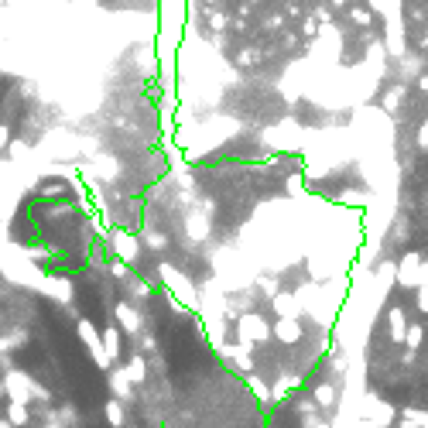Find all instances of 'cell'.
Here are the masks:
<instances>
[{
    "label": "cell",
    "mask_w": 428,
    "mask_h": 428,
    "mask_svg": "<svg viewBox=\"0 0 428 428\" xmlns=\"http://www.w3.org/2000/svg\"><path fill=\"white\" fill-rule=\"evenodd\" d=\"M158 274H162V284H165L171 302H178V305L188 309V312H199V288L192 284L188 274H182L178 267H171L168 260L158 264Z\"/></svg>",
    "instance_id": "cell-1"
},
{
    "label": "cell",
    "mask_w": 428,
    "mask_h": 428,
    "mask_svg": "<svg viewBox=\"0 0 428 428\" xmlns=\"http://www.w3.org/2000/svg\"><path fill=\"white\" fill-rule=\"evenodd\" d=\"M233 333H237V342H244V346H251V349L271 340V326H267V319H264L260 312H244V315H237V319H233Z\"/></svg>",
    "instance_id": "cell-2"
},
{
    "label": "cell",
    "mask_w": 428,
    "mask_h": 428,
    "mask_svg": "<svg viewBox=\"0 0 428 428\" xmlns=\"http://www.w3.org/2000/svg\"><path fill=\"white\" fill-rule=\"evenodd\" d=\"M106 244H110V257H117V260H124L130 267L141 260V240L134 233L120 230V226H110L106 230Z\"/></svg>",
    "instance_id": "cell-3"
},
{
    "label": "cell",
    "mask_w": 428,
    "mask_h": 428,
    "mask_svg": "<svg viewBox=\"0 0 428 428\" xmlns=\"http://www.w3.org/2000/svg\"><path fill=\"white\" fill-rule=\"evenodd\" d=\"M76 333H79V340H83V346L89 349V356H93V363L106 373L113 363H110V356H106V349H103V336H99V329L89 322V319H76Z\"/></svg>",
    "instance_id": "cell-4"
},
{
    "label": "cell",
    "mask_w": 428,
    "mask_h": 428,
    "mask_svg": "<svg viewBox=\"0 0 428 428\" xmlns=\"http://www.w3.org/2000/svg\"><path fill=\"white\" fill-rule=\"evenodd\" d=\"M394 415H398L394 405H387L377 394H367V411L360 418V428H391L394 425Z\"/></svg>",
    "instance_id": "cell-5"
},
{
    "label": "cell",
    "mask_w": 428,
    "mask_h": 428,
    "mask_svg": "<svg viewBox=\"0 0 428 428\" xmlns=\"http://www.w3.org/2000/svg\"><path fill=\"white\" fill-rule=\"evenodd\" d=\"M113 319H117V326H120V333L124 336H137L141 329H144V315H141V309L137 305H130V302H113Z\"/></svg>",
    "instance_id": "cell-6"
},
{
    "label": "cell",
    "mask_w": 428,
    "mask_h": 428,
    "mask_svg": "<svg viewBox=\"0 0 428 428\" xmlns=\"http://www.w3.org/2000/svg\"><path fill=\"white\" fill-rule=\"evenodd\" d=\"M422 257L418 251H405V257L394 264V281H398V288H405V291H415V284H418V264H422Z\"/></svg>",
    "instance_id": "cell-7"
},
{
    "label": "cell",
    "mask_w": 428,
    "mask_h": 428,
    "mask_svg": "<svg viewBox=\"0 0 428 428\" xmlns=\"http://www.w3.org/2000/svg\"><path fill=\"white\" fill-rule=\"evenodd\" d=\"M106 384H110V394L120 401V405H134V384H130V377L124 373V367H110L106 370Z\"/></svg>",
    "instance_id": "cell-8"
},
{
    "label": "cell",
    "mask_w": 428,
    "mask_h": 428,
    "mask_svg": "<svg viewBox=\"0 0 428 428\" xmlns=\"http://www.w3.org/2000/svg\"><path fill=\"white\" fill-rule=\"evenodd\" d=\"M271 336H278V340L284 342V346H295V342H302V322H298V315H284V319H278L274 326H271Z\"/></svg>",
    "instance_id": "cell-9"
},
{
    "label": "cell",
    "mask_w": 428,
    "mask_h": 428,
    "mask_svg": "<svg viewBox=\"0 0 428 428\" xmlns=\"http://www.w3.org/2000/svg\"><path fill=\"white\" fill-rule=\"evenodd\" d=\"M120 288H124V302H130V305H137V302H148L155 291H151V284L148 281H141L137 274H127L124 281H120Z\"/></svg>",
    "instance_id": "cell-10"
},
{
    "label": "cell",
    "mask_w": 428,
    "mask_h": 428,
    "mask_svg": "<svg viewBox=\"0 0 428 428\" xmlns=\"http://www.w3.org/2000/svg\"><path fill=\"white\" fill-rule=\"evenodd\" d=\"M391 428H428V408H398Z\"/></svg>",
    "instance_id": "cell-11"
},
{
    "label": "cell",
    "mask_w": 428,
    "mask_h": 428,
    "mask_svg": "<svg viewBox=\"0 0 428 428\" xmlns=\"http://www.w3.org/2000/svg\"><path fill=\"white\" fill-rule=\"evenodd\" d=\"M124 373L130 377V384H134V387L148 380V360H144V353H141V349H134V353H130V360L124 363Z\"/></svg>",
    "instance_id": "cell-12"
},
{
    "label": "cell",
    "mask_w": 428,
    "mask_h": 428,
    "mask_svg": "<svg viewBox=\"0 0 428 428\" xmlns=\"http://www.w3.org/2000/svg\"><path fill=\"white\" fill-rule=\"evenodd\" d=\"M387 329H391V342H405V329H408V319H405V309L401 305H391L387 309Z\"/></svg>",
    "instance_id": "cell-13"
},
{
    "label": "cell",
    "mask_w": 428,
    "mask_h": 428,
    "mask_svg": "<svg viewBox=\"0 0 428 428\" xmlns=\"http://www.w3.org/2000/svg\"><path fill=\"white\" fill-rule=\"evenodd\" d=\"M120 342H124V333H120V326H117V322H110V326L103 329V349H106L110 363H117V360H120Z\"/></svg>",
    "instance_id": "cell-14"
},
{
    "label": "cell",
    "mask_w": 428,
    "mask_h": 428,
    "mask_svg": "<svg viewBox=\"0 0 428 428\" xmlns=\"http://www.w3.org/2000/svg\"><path fill=\"white\" fill-rule=\"evenodd\" d=\"M185 226H188V237H192V240H206V237H209V216L199 213V209H192V213L185 216Z\"/></svg>",
    "instance_id": "cell-15"
},
{
    "label": "cell",
    "mask_w": 428,
    "mask_h": 428,
    "mask_svg": "<svg viewBox=\"0 0 428 428\" xmlns=\"http://www.w3.org/2000/svg\"><path fill=\"white\" fill-rule=\"evenodd\" d=\"M271 305H274L278 319H284V315H302V309H298V298H295L291 291H278V295L271 298Z\"/></svg>",
    "instance_id": "cell-16"
},
{
    "label": "cell",
    "mask_w": 428,
    "mask_h": 428,
    "mask_svg": "<svg viewBox=\"0 0 428 428\" xmlns=\"http://www.w3.org/2000/svg\"><path fill=\"white\" fill-rule=\"evenodd\" d=\"M312 401H315L322 411H329V408L336 405V384H333V380H322V384H315V391H312Z\"/></svg>",
    "instance_id": "cell-17"
},
{
    "label": "cell",
    "mask_w": 428,
    "mask_h": 428,
    "mask_svg": "<svg viewBox=\"0 0 428 428\" xmlns=\"http://www.w3.org/2000/svg\"><path fill=\"white\" fill-rule=\"evenodd\" d=\"M103 415H106V425L110 428H127V405H120L117 398L103 405Z\"/></svg>",
    "instance_id": "cell-18"
},
{
    "label": "cell",
    "mask_w": 428,
    "mask_h": 428,
    "mask_svg": "<svg viewBox=\"0 0 428 428\" xmlns=\"http://www.w3.org/2000/svg\"><path fill=\"white\" fill-rule=\"evenodd\" d=\"M93 168L99 171V178H106V182H113L120 175V165H117L113 155H93Z\"/></svg>",
    "instance_id": "cell-19"
},
{
    "label": "cell",
    "mask_w": 428,
    "mask_h": 428,
    "mask_svg": "<svg viewBox=\"0 0 428 428\" xmlns=\"http://www.w3.org/2000/svg\"><path fill=\"white\" fill-rule=\"evenodd\" d=\"M398 62H401V69H398V72H401V79H405V83H408V79H418V76H422V59H418V55L405 52V55H401Z\"/></svg>",
    "instance_id": "cell-20"
},
{
    "label": "cell",
    "mask_w": 428,
    "mask_h": 428,
    "mask_svg": "<svg viewBox=\"0 0 428 428\" xmlns=\"http://www.w3.org/2000/svg\"><path fill=\"white\" fill-rule=\"evenodd\" d=\"M7 422H10L14 428H24L28 422H31V408L21 405V401H10V405H7Z\"/></svg>",
    "instance_id": "cell-21"
},
{
    "label": "cell",
    "mask_w": 428,
    "mask_h": 428,
    "mask_svg": "<svg viewBox=\"0 0 428 428\" xmlns=\"http://www.w3.org/2000/svg\"><path fill=\"white\" fill-rule=\"evenodd\" d=\"M405 83H398V86H387L384 89V113H394L398 106H401V99H405Z\"/></svg>",
    "instance_id": "cell-22"
},
{
    "label": "cell",
    "mask_w": 428,
    "mask_h": 428,
    "mask_svg": "<svg viewBox=\"0 0 428 428\" xmlns=\"http://www.w3.org/2000/svg\"><path fill=\"white\" fill-rule=\"evenodd\" d=\"M298 384H302V377H298V373H295V377H291V373H284V377H281V380L271 387V401H281V398H288V391H291V387H298Z\"/></svg>",
    "instance_id": "cell-23"
},
{
    "label": "cell",
    "mask_w": 428,
    "mask_h": 428,
    "mask_svg": "<svg viewBox=\"0 0 428 428\" xmlns=\"http://www.w3.org/2000/svg\"><path fill=\"white\" fill-rule=\"evenodd\" d=\"M141 240H144L151 251H165V247H168V237H165L162 230H155V226H144V230H141Z\"/></svg>",
    "instance_id": "cell-24"
},
{
    "label": "cell",
    "mask_w": 428,
    "mask_h": 428,
    "mask_svg": "<svg viewBox=\"0 0 428 428\" xmlns=\"http://www.w3.org/2000/svg\"><path fill=\"white\" fill-rule=\"evenodd\" d=\"M422 342H425V326H418V322H411L408 329H405V349H422Z\"/></svg>",
    "instance_id": "cell-25"
},
{
    "label": "cell",
    "mask_w": 428,
    "mask_h": 428,
    "mask_svg": "<svg viewBox=\"0 0 428 428\" xmlns=\"http://www.w3.org/2000/svg\"><path fill=\"white\" fill-rule=\"evenodd\" d=\"M349 17H353L360 28H370V24H373V14H370V7H349Z\"/></svg>",
    "instance_id": "cell-26"
},
{
    "label": "cell",
    "mask_w": 428,
    "mask_h": 428,
    "mask_svg": "<svg viewBox=\"0 0 428 428\" xmlns=\"http://www.w3.org/2000/svg\"><path fill=\"white\" fill-rule=\"evenodd\" d=\"M66 192H69L66 182H45V185H41V195H45V199H59V195H66Z\"/></svg>",
    "instance_id": "cell-27"
},
{
    "label": "cell",
    "mask_w": 428,
    "mask_h": 428,
    "mask_svg": "<svg viewBox=\"0 0 428 428\" xmlns=\"http://www.w3.org/2000/svg\"><path fill=\"white\" fill-rule=\"evenodd\" d=\"M106 271L117 278V281H124L127 274H130V264H124V260H117V257H110V264H106Z\"/></svg>",
    "instance_id": "cell-28"
},
{
    "label": "cell",
    "mask_w": 428,
    "mask_h": 428,
    "mask_svg": "<svg viewBox=\"0 0 428 428\" xmlns=\"http://www.w3.org/2000/svg\"><path fill=\"white\" fill-rule=\"evenodd\" d=\"M415 309H418L422 315H428V281L415 288Z\"/></svg>",
    "instance_id": "cell-29"
},
{
    "label": "cell",
    "mask_w": 428,
    "mask_h": 428,
    "mask_svg": "<svg viewBox=\"0 0 428 428\" xmlns=\"http://www.w3.org/2000/svg\"><path fill=\"white\" fill-rule=\"evenodd\" d=\"M281 288H278V278L271 274V278H260V295H267V298H274Z\"/></svg>",
    "instance_id": "cell-30"
},
{
    "label": "cell",
    "mask_w": 428,
    "mask_h": 428,
    "mask_svg": "<svg viewBox=\"0 0 428 428\" xmlns=\"http://www.w3.org/2000/svg\"><path fill=\"white\" fill-rule=\"evenodd\" d=\"M251 387L257 391V398H260V401H271V387H267L260 377H251Z\"/></svg>",
    "instance_id": "cell-31"
},
{
    "label": "cell",
    "mask_w": 428,
    "mask_h": 428,
    "mask_svg": "<svg viewBox=\"0 0 428 428\" xmlns=\"http://www.w3.org/2000/svg\"><path fill=\"white\" fill-rule=\"evenodd\" d=\"M209 28L213 31H223L226 28V14L223 10H209Z\"/></svg>",
    "instance_id": "cell-32"
},
{
    "label": "cell",
    "mask_w": 428,
    "mask_h": 428,
    "mask_svg": "<svg viewBox=\"0 0 428 428\" xmlns=\"http://www.w3.org/2000/svg\"><path fill=\"white\" fill-rule=\"evenodd\" d=\"M257 59H260V52H257V48H251V52H240L237 66H251V62H257Z\"/></svg>",
    "instance_id": "cell-33"
},
{
    "label": "cell",
    "mask_w": 428,
    "mask_h": 428,
    "mask_svg": "<svg viewBox=\"0 0 428 428\" xmlns=\"http://www.w3.org/2000/svg\"><path fill=\"white\" fill-rule=\"evenodd\" d=\"M418 151H428V120H422L418 127Z\"/></svg>",
    "instance_id": "cell-34"
},
{
    "label": "cell",
    "mask_w": 428,
    "mask_h": 428,
    "mask_svg": "<svg viewBox=\"0 0 428 428\" xmlns=\"http://www.w3.org/2000/svg\"><path fill=\"white\" fill-rule=\"evenodd\" d=\"M408 237H411L408 223H398V230H394V240H398V244H408Z\"/></svg>",
    "instance_id": "cell-35"
},
{
    "label": "cell",
    "mask_w": 428,
    "mask_h": 428,
    "mask_svg": "<svg viewBox=\"0 0 428 428\" xmlns=\"http://www.w3.org/2000/svg\"><path fill=\"white\" fill-rule=\"evenodd\" d=\"M315 21H319V24H333V14H329L326 7H315Z\"/></svg>",
    "instance_id": "cell-36"
},
{
    "label": "cell",
    "mask_w": 428,
    "mask_h": 428,
    "mask_svg": "<svg viewBox=\"0 0 428 428\" xmlns=\"http://www.w3.org/2000/svg\"><path fill=\"white\" fill-rule=\"evenodd\" d=\"M288 192H291V195L302 192V175H291V178H288Z\"/></svg>",
    "instance_id": "cell-37"
},
{
    "label": "cell",
    "mask_w": 428,
    "mask_h": 428,
    "mask_svg": "<svg viewBox=\"0 0 428 428\" xmlns=\"http://www.w3.org/2000/svg\"><path fill=\"white\" fill-rule=\"evenodd\" d=\"M7 144H10V127L0 124V151H7Z\"/></svg>",
    "instance_id": "cell-38"
},
{
    "label": "cell",
    "mask_w": 428,
    "mask_h": 428,
    "mask_svg": "<svg viewBox=\"0 0 428 428\" xmlns=\"http://www.w3.org/2000/svg\"><path fill=\"white\" fill-rule=\"evenodd\" d=\"M387 3L391 0H370V10H377V17H384L387 14Z\"/></svg>",
    "instance_id": "cell-39"
},
{
    "label": "cell",
    "mask_w": 428,
    "mask_h": 428,
    "mask_svg": "<svg viewBox=\"0 0 428 428\" xmlns=\"http://www.w3.org/2000/svg\"><path fill=\"white\" fill-rule=\"evenodd\" d=\"M425 281H428V257H422V264H418V284H425Z\"/></svg>",
    "instance_id": "cell-40"
},
{
    "label": "cell",
    "mask_w": 428,
    "mask_h": 428,
    "mask_svg": "<svg viewBox=\"0 0 428 428\" xmlns=\"http://www.w3.org/2000/svg\"><path fill=\"white\" fill-rule=\"evenodd\" d=\"M319 425H322V422H319V415H315V411L302 418V428H319Z\"/></svg>",
    "instance_id": "cell-41"
},
{
    "label": "cell",
    "mask_w": 428,
    "mask_h": 428,
    "mask_svg": "<svg viewBox=\"0 0 428 428\" xmlns=\"http://www.w3.org/2000/svg\"><path fill=\"white\" fill-rule=\"evenodd\" d=\"M315 31H319V21H315V17H312V21H305V35H315Z\"/></svg>",
    "instance_id": "cell-42"
},
{
    "label": "cell",
    "mask_w": 428,
    "mask_h": 428,
    "mask_svg": "<svg viewBox=\"0 0 428 428\" xmlns=\"http://www.w3.org/2000/svg\"><path fill=\"white\" fill-rule=\"evenodd\" d=\"M415 83H418V89H422V93H428V72H422V76H418Z\"/></svg>",
    "instance_id": "cell-43"
},
{
    "label": "cell",
    "mask_w": 428,
    "mask_h": 428,
    "mask_svg": "<svg viewBox=\"0 0 428 428\" xmlns=\"http://www.w3.org/2000/svg\"><path fill=\"white\" fill-rule=\"evenodd\" d=\"M333 7H346V0H333Z\"/></svg>",
    "instance_id": "cell-44"
},
{
    "label": "cell",
    "mask_w": 428,
    "mask_h": 428,
    "mask_svg": "<svg viewBox=\"0 0 428 428\" xmlns=\"http://www.w3.org/2000/svg\"><path fill=\"white\" fill-rule=\"evenodd\" d=\"M0 398H3V384H0Z\"/></svg>",
    "instance_id": "cell-45"
},
{
    "label": "cell",
    "mask_w": 428,
    "mask_h": 428,
    "mask_svg": "<svg viewBox=\"0 0 428 428\" xmlns=\"http://www.w3.org/2000/svg\"><path fill=\"white\" fill-rule=\"evenodd\" d=\"M425 52H428V35H425Z\"/></svg>",
    "instance_id": "cell-46"
},
{
    "label": "cell",
    "mask_w": 428,
    "mask_h": 428,
    "mask_svg": "<svg viewBox=\"0 0 428 428\" xmlns=\"http://www.w3.org/2000/svg\"><path fill=\"white\" fill-rule=\"evenodd\" d=\"M130 428H137V425H130Z\"/></svg>",
    "instance_id": "cell-47"
}]
</instances>
